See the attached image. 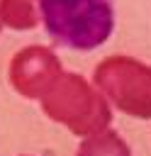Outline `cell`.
Listing matches in <instances>:
<instances>
[{
    "label": "cell",
    "instance_id": "6da1fadb",
    "mask_svg": "<svg viewBox=\"0 0 151 156\" xmlns=\"http://www.w3.org/2000/svg\"><path fill=\"white\" fill-rule=\"evenodd\" d=\"M39 20L56 44L90 51L110 39L114 7L112 0H39Z\"/></svg>",
    "mask_w": 151,
    "mask_h": 156
},
{
    "label": "cell",
    "instance_id": "7a4b0ae2",
    "mask_svg": "<svg viewBox=\"0 0 151 156\" xmlns=\"http://www.w3.org/2000/svg\"><path fill=\"white\" fill-rule=\"evenodd\" d=\"M41 107L54 122L66 124L78 136L97 134L107 129L112 119L102 93H95L93 85L76 73H61L51 90L41 98Z\"/></svg>",
    "mask_w": 151,
    "mask_h": 156
},
{
    "label": "cell",
    "instance_id": "3957f363",
    "mask_svg": "<svg viewBox=\"0 0 151 156\" xmlns=\"http://www.w3.org/2000/svg\"><path fill=\"white\" fill-rule=\"evenodd\" d=\"M93 83L119 112L141 119L151 117V66L129 56H110L97 63Z\"/></svg>",
    "mask_w": 151,
    "mask_h": 156
},
{
    "label": "cell",
    "instance_id": "277c9868",
    "mask_svg": "<svg viewBox=\"0 0 151 156\" xmlns=\"http://www.w3.org/2000/svg\"><path fill=\"white\" fill-rule=\"evenodd\" d=\"M61 73H63L61 61L46 46H27L17 51L10 63L12 88L29 100H41Z\"/></svg>",
    "mask_w": 151,
    "mask_h": 156
},
{
    "label": "cell",
    "instance_id": "5b68a950",
    "mask_svg": "<svg viewBox=\"0 0 151 156\" xmlns=\"http://www.w3.org/2000/svg\"><path fill=\"white\" fill-rule=\"evenodd\" d=\"M39 0H0V22L12 29H32L39 24Z\"/></svg>",
    "mask_w": 151,
    "mask_h": 156
},
{
    "label": "cell",
    "instance_id": "8992f818",
    "mask_svg": "<svg viewBox=\"0 0 151 156\" xmlns=\"http://www.w3.org/2000/svg\"><path fill=\"white\" fill-rule=\"evenodd\" d=\"M76 156H132L129 146L119 139L117 132L102 129L97 134H90L80 146Z\"/></svg>",
    "mask_w": 151,
    "mask_h": 156
},
{
    "label": "cell",
    "instance_id": "52a82bcc",
    "mask_svg": "<svg viewBox=\"0 0 151 156\" xmlns=\"http://www.w3.org/2000/svg\"><path fill=\"white\" fill-rule=\"evenodd\" d=\"M0 27H2V22H0Z\"/></svg>",
    "mask_w": 151,
    "mask_h": 156
}]
</instances>
